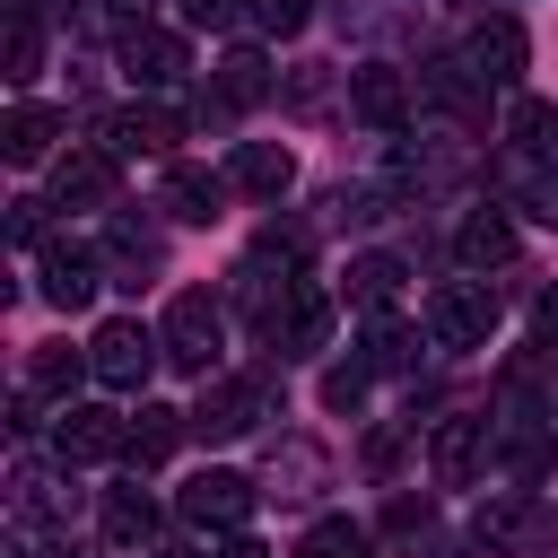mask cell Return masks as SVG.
Masks as SVG:
<instances>
[{"instance_id": "1", "label": "cell", "mask_w": 558, "mask_h": 558, "mask_svg": "<svg viewBox=\"0 0 558 558\" xmlns=\"http://www.w3.org/2000/svg\"><path fill=\"white\" fill-rule=\"evenodd\" d=\"M471 541L488 558H549L558 549V506H541L532 488H488L471 514Z\"/></svg>"}, {"instance_id": "2", "label": "cell", "mask_w": 558, "mask_h": 558, "mask_svg": "<svg viewBox=\"0 0 558 558\" xmlns=\"http://www.w3.org/2000/svg\"><path fill=\"white\" fill-rule=\"evenodd\" d=\"M157 340H166V366H183V375H201V384H209V366H218V340H227V314H218V296H209V288H183V296L166 305Z\"/></svg>"}, {"instance_id": "3", "label": "cell", "mask_w": 558, "mask_h": 558, "mask_svg": "<svg viewBox=\"0 0 558 558\" xmlns=\"http://www.w3.org/2000/svg\"><path fill=\"white\" fill-rule=\"evenodd\" d=\"M157 357H166V340H157L148 323H131V314H113V323H96V340H87V375H96L105 392H140Z\"/></svg>"}, {"instance_id": "4", "label": "cell", "mask_w": 558, "mask_h": 558, "mask_svg": "<svg viewBox=\"0 0 558 558\" xmlns=\"http://www.w3.org/2000/svg\"><path fill=\"white\" fill-rule=\"evenodd\" d=\"M270 410H279L270 375H209V384H201V410H192V427L227 445V436H253Z\"/></svg>"}, {"instance_id": "5", "label": "cell", "mask_w": 558, "mask_h": 558, "mask_svg": "<svg viewBox=\"0 0 558 558\" xmlns=\"http://www.w3.org/2000/svg\"><path fill=\"white\" fill-rule=\"evenodd\" d=\"M52 453H61V462H122V453H131V418L105 410V401H61Z\"/></svg>"}, {"instance_id": "6", "label": "cell", "mask_w": 558, "mask_h": 558, "mask_svg": "<svg viewBox=\"0 0 558 558\" xmlns=\"http://www.w3.org/2000/svg\"><path fill=\"white\" fill-rule=\"evenodd\" d=\"M488 331H497V296H488V279H453V288L427 296V340H436V349H480Z\"/></svg>"}, {"instance_id": "7", "label": "cell", "mask_w": 558, "mask_h": 558, "mask_svg": "<svg viewBox=\"0 0 558 558\" xmlns=\"http://www.w3.org/2000/svg\"><path fill=\"white\" fill-rule=\"evenodd\" d=\"M523 61H532V35H523L514 17H480V26H471V44H462V70H471L480 87H514V78H523Z\"/></svg>"}, {"instance_id": "8", "label": "cell", "mask_w": 558, "mask_h": 558, "mask_svg": "<svg viewBox=\"0 0 558 558\" xmlns=\"http://www.w3.org/2000/svg\"><path fill=\"white\" fill-rule=\"evenodd\" d=\"M480 462H488V418H471V410L436 418V436H427V471H436V488H471Z\"/></svg>"}, {"instance_id": "9", "label": "cell", "mask_w": 558, "mask_h": 558, "mask_svg": "<svg viewBox=\"0 0 558 558\" xmlns=\"http://www.w3.org/2000/svg\"><path fill=\"white\" fill-rule=\"evenodd\" d=\"M174 506H183V523H201V532H244V514H253V480H244V471H201Z\"/></svg>"}, {"instance_id": "10", "label": "cell", "mask_w": 558, "mask_h": 558, "mask_svg": "<svg viewBox=\"0 0 558 558\" xmlns=\"http://www.w3.org/2000/svg\"><path fill=\"white\" fill-rule=\"evenodd\" d=\"M349 113H357L366 131H401V122H410V78H401L392 61H357V70H349Z\"/></svg>"}, {"instance_id": "11", "label": "cell", "mask_w": 558, "mask_h": 558, "mask_svg": "<svg viewBox=\"0 0 558 558\" xmlns=\"http://www.w3.org/2000/svg\"><path fill=\"white\" fill-rule=\"evenodd\" d=\"M174 140H183L174 105H122V113H105V148L113 157H174Z\"/></svg>"}, {"instance_id": "12", "label": "cell", "mask_w": 558, "mask_h": 558, "mask_svg": "<svg viewBox=\"0 0 558 558\" xmlns=\"http://www.w3.org/2000/svg\"><path fill=\"white\" fill-rule=\"evenodd\" d=\"M35 270H44V279H35V288H44V305H61V314H78V305L105 288V262H96L87 244H70V235H61V244H44V262H35Z\"/></svg>"}, {"instance_id": "13", "label": "cell", "mask_w": 558, "mask_h": 558, "mask_svg": "<svg viewBox=\"0 0 558 558\" xmlns=\"http://www.w3.org/2000/svg\"><path fill=\"white\" fill-rule=\"evenodd\" d=\"M262 340H270V349H279V357H314V349H323V340H331V296H323V288H305V279H296V288H288V305H279V314H270V331H262Z\"/></svg>"}, {"instance_id": "14", "label": "cell", "mask_w": 558, "mask_h": 558, "mask_svg": "<svg viewBox=\"0 0 558 558\" xmlns=\"http://www.w3.org/2000/svg\"><path fill=\"white\" fill-rule=\"evenodd\" d=\"M183 70H192L183 35H166V26H131V35H122V78H131V87H174Z\"/></svg>"}, {"instance_id": "15", "label": "cell", "mask_w": 558, "mask_h": 558, "mask_svg": "<svg viewBox=\"0 0 558 558\" xmlns=\"http://www.w3.org/2000/svg\"><path fill=\"white\" fill-rule=\"evenodd\" d=\"M52 201H61V209H105V201H113V148H70V157H52Z\"/></svg>"}, {"instance_id": "16", "label": "cell", "mask_w": 558, "mask_h": 558, "mask_svg": "<svg viewBox=\"0 0 558 558\" xmlns=\"http://www.w3.org/2000/svg\"><path fill=\"white\" fill-rule=\"evenodd\" d=\"M227 192H235L227 174H209V166H183V157H174V166H166V192H157V209H166V218H183V227H209Z\"/></svg>"}, {"instance_id": "17", "label": "cell", "mask_w": 558, "mask_h": 558, "mask_svg": "<svg viewBox=\"0 0 558 558\" xmlns=\"http://www.w3.org/2000/svg\"><path fill=\"white\" fill-rule=\"evenodd\" d=\"M227 183H235V192H253V201H279V192L296 183V157H288L279 140H244V148L227 157Z\"/></svg>"}, {"instance_id": "18", "label": "cell", "mask_w": 558, "mask_h": 558, "mask_svg": "<svg viewBox=\"0 0 558 558\" xmlns=\"http://www.w3.org/2000/svg\"><path fill=\"white\" fill-rule=\"evenodd\" d=\"M453 262H462L471 279H480V270H506V262H514V218H506V209H471L462 235H453Z\"/></svg>"}, {"instance_id": "19", "label": "cell", "mask_w": 558, "mask_h": 558, "mask_svg": "<svg viewBox=\"0 0 558 558\" xmlns=\"http://www.w3.org/2000/svg\"><path fill=\"white\" fill-rule=\"evenodd\" d=\"M323 480H331V453H323L314 436H279V445H270V488H279V497H314Z\"/></svg>"}, {"instance_id": "20", "label": "cell", "mask_w": 558, "mask_h": 558, "mask_svg": "<svg viewBox=\"0 0 558 558\" xmlns=\"http://www.w3.org/2000/svg\"><path fill=\"white\" fill-rule=\"evenodd\" d=\"M401 279H410V270H401L392 253H357V262L340 270V296H349L357 314H384V305L401 296Z\"/></svg>"}, {"instance_id": "21", "label": "cell", "mask_w": 558, "mask_h": 558, "mask_svg": "<svg viewBox=\"0 0 558 558\" xmlns=\"http://www.w3.org/2000/svg\"><path fill=\"white\" fill-rule=\"evenodd\" d=\"M52 140H61V113H52V105H17V113L0 122V148H9L17 166H35V157H52Z\"/></svg>"}, {"instance_id": "22", "label": "cell", "mask_w": 558, "mask_h": 558, "mask_svg": "<svg viewBox=\"0 0 558 558\" xmlns=\"http://www.w3.org/2000/svg\"><path fill=\"white\" fill-rule=\"evenodd\" d=\"M105 541L113 549H148L157 541V506L140 488H105Z\"/></svg>"}, {"instance_id": "23", "label": "cell", "mask_w": 558, "mask_h": 558, "mask_svg": "<svg viewBox=\"0 0 558 558\" xmlns=\"http://www.w3.org/2000/svg\"><path fill=\"white\" fill-rule=\"evenodd\" d=\"M506 140H514L523 157H558V105H549V96H514V105H506Z\"/></svg>"}, {"instance_id": "24", "label": "cell", "mask_w": 558, "mask_h": 558, "mask_svg": "<svg viewBox=\"0 0 558 558\" xmlns=\"http://www.w3.org/2000/svg\"><path fill=\"white\" fill-rule=\"evenodd\" d=\"M44 70V26H35V9H9V35H0V78L9 87H26Z\"/></svg>"}, {"instance_id": "25", "label": "cell", "mask_w": 558, "mask_h": 558, "mask_svg": "<svg viewBox=\"0 0 558 558\" xmlns=\"http://www.w3.org/2000/svg\"><path fill=\"white\" fill-rule=\"evenodd\" d=\"M183 427H192L183 410H157V401H148V410L131 418V453H122V462H140V471H148V462H166V453L183 445Z\"/></svg>"}, {"instance_id": "26", "label": "cell", "mask_w": 558, "mask_h": 558, "mask_svg": "<svg viewBox=\"0 0 558 558\" xmlns=\"http://www.w3.org/2000/svg\"><path fill=\"white\" fill-rule=\"evenodd\" d=\"M375 541H366V523H349V514H323V523H305L296 532V558H366Z\"/></svg>"}, {"instance_id": "27", "label": "cell", "mask_w": 558, "mask_h": 558, "mask_svg": "<svg viewBox=\"0 0 558 558\" xmlns=\"http://www.w3.org/2000/svg\"><path fill=\"white\" fill-rule=\"evenodd\" d=\"M270 87H279V78H270L262 52H227V61H218V105H262Z\"/></svg>"}, {"instance_id": "28", "label": "cell", "mask_w": 558, "mask_h": 558, "mask_svg": "<svg viewBox=\"0 0 558 558\" xmlns=\"http://www.w3.org/2000/svg\"><path fill=\"white\" fill-rule=\"evenodd\" d=\"M427 96H436L453 122H471V113H480V78H471L462 61H427Z\"/></svg>"}, {"instance_id": "29", "label": "cell", "mask_w": 558, "mask_h": 558, "mask_svg": "<svg viewBox=\"0 0 558 558\" xmlns=\"http://www.w3.org/2000/svg\"><path fill=\"white\" fill-rule=\"evenodd\" d=\"M410 349H418V331L410 323H392V314H375V331H366V375H392V366H410Z\"/></svg>"}, {"instance_id": "30", "label": "cell", "mask_w": 558, "mask_h": 558, "mask_svg": "<svg viewBox=\"0 0 558 558\" xmlns=\"http://www.w3.org/2000/svg\"><path fill=\"white\" fill-rule=\"evenodd\" d=\"M61 506H70V497H61V480H52L44 462H17V514L35 523V514H61Z\"/></svg>"}, {"instance_id": "31", "label": "cell", "mask_w": 558, "mask_h": 558, "mask_svg": "<svg viewBox=\"0 0 558 558\" xmlns=\"http://www.w3.org/2000/svg\"><path fill=\"white\" fill-rule=\"evenodd\" d=\"M323 96H331V70H323V61H305V70L279 78V105H288V113H314Z\"/></svg>"}, {"instance_id": "32", "label": "cell", "mask_w": 558, "mask_h": 558, "mask_svg": "<svg viewBox=\"0 0 558 558\" xmlns=\"http://www.w3.org/2000/svg\"><path fill=\"white\" fill-rule=\"evenodd\" d=\"M105 253H113V270H157V262H166L148 227H113V235H105Z\"/></svg>"}, {"instance_id": "33", "label": "cell", "mask_w": 558, "mask_h": 558, "mask_svg": "<svg viewBox=\"0 0 558 558\" xmlns=\"http://www.w3.org/2000/svg\"><path fill=\"white\" fill-rule=\"evenodd\" d=\"M78 366H87L78 349H44V357L26 366V384H35V392H70V384H78Z\"/></svg>"}, {"instance_id": "34", "label": "cell", "mask_w": 558, "mask_h": 558, "mask_svg": "<svg viewBox=\"0 0 558 558\" xmlns=\"http://www.w3.org/2000/svg\"><path fill=\"white\" fill-rule=\"evenodd\" d=\"M305 17H314V0H253L262 35H305Z\"/></svg>"}, {"instance_id": "35", "label": "cell", "mask_w": 558, "mask_h": 558, "mask_svg": "<svg viewBox=\"0 0 558 558\" xmlns=\"http://www.w3.org/2000/svg\"><path fill=\"white\" fill-rule=\"evenodd\" d=\"M514 201H523L541 227H558V174H514Z\"/></svg>"}, {"instance_id": "36", "label": "cell", "mask_w": 558, "mask_h": 558, "mask_svg": "<svg viewBox=\"0 0 558 558\" xmlns=\"http://www.w3.org/2000/svg\"><path fill=\"white\" fill-rule=\"evenodd\" d=\"M366 401V366H331L323 375V410H357Z\"/></svg>"}, {"instance_id": "37", "label": "cell", "mask_w": 558, "mask_h": 558, "mask_svg": "<svg viewBox=\"0 0 558 558\" xmlns=\"http://www.w3.org/2000/svg\"><path fill=\"white\" fill-rule=\"evenodd\" d=\"M532 349H541V357H558V288H541V296H532Z\"/></svg>"}, {"instance_id": "38", "label": "cell", "mask_w": 558, "mask_h": 558, "mask_svg": "<svg viewBox=\"0 0 558 558\" xmlns=\"http://www.w3.org/2000/svg\"><path fill=\"white\" fill-rule=\"evenodd\" d=\"M183 17L218 35V26H235V17H244V0H183Z\"/></svg>"}, {"instance_id": "39", "label": "cell", "mask_w": 558, "mask_h": 558, "mask_svg": "<svg viewBox=\"0 0 558 558\" xmlns=\"http://www.w3.org/2000/svg\"><path fill=\"white\" fill-rule=\"evenodd\" d=\"M9 235L17 244H44V201H9Z\"/></svg>"}, {"instance_id": "40", "label": "cell", "mask_w": 558, "mask_h": 558, "mask_svg": "<svg viewBox=\"0 0 558 558\" xmlns=\"http://www.w3.org/2000/svg\"><path fill=\"white\" fill-rule=\"evenodd\" d=\"M227 558H270V549H262V541H244V532H235V541H227Z\"/></svg>"}, {"instance_id": "41", "label": "cell", "mask_w": 558, "mask_h": 558, "mask_svg": "<svg viewBox=\"0 0 558 558\" xmlns=\"http://www.w3.org/2000/svg\"><path fill=\"white\" fill-rule=\"evenodd\" d=\"M35 558H78V549H61V541H44V549H35Z\"/></svg>"}, {"instance_id": "42", "label": "cell", "mask_w": 558, "mask_h": 558, "mask_svg": "<svg viewBox=\"0 0 558 558\" xmlns=\"http://www.w3.org/2000/svg\"><path fill=\"white\" fill-rule=\"evenodd\" d=\"M105 9H122V17H140V9H148V0H105Z\"/></svg>"}, {"instance_id": "43", "label": "cell", "mask_w": 558, "mask_h": 558, "mask_svg": "<svg viewBox=\"0 0 558 558\" xmlns=\"http://www.w3.org/2000/svg\"><path fill=\"white\" fill-rule=\"evenodd\" d=\"M148 558H201V549H148Z\"/></svg>"}]
</instances>
